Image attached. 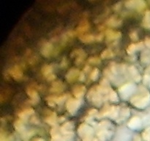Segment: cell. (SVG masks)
I'll use <instances>...</instances> for the list:
<instances>
[{"label":"cell","instance_id":"cell-16","mask_svg":"<svg viewBox=\"0 0 150 141\" xmlns=\"http://www.w3.org/2000/svg\"><path fill=\"white\" fill-rule=\"evenodd\" d=\"M53 51V45L50 42H45L42 43V47H41V54L44 57H48L51 54Z\"/></svg>","mask_w":150,"mask_h":141},{"label":"cell","instance_id":"cell-21","mask_svg":"<svg viewBox=\"0 0 150 141\" xmlns=\"http://www.w3.org/2000/svg\"><path fill=\"white\" fill-rule=\"evenodd\" d=\"M73 127H74V123L73 121L66 122L61 127V131L66 135H70V133L73 132Z\"/></svg>","mask_w":150,"mask_h":141},{"label":"cell","instance_id":"cell-29","mask_svg":"<svg viewBox=\"0 0 150 141\" xmlns=\"http://www.w3.org/2000/svg\"><path fill=\"white\" fill-rule=\"evenodd\" d=\"M142 24H143V26L145 28L150 29V11L146 12V15H145Z\"/></svg>","mask_w":150,"mask_h":141},{"label":"cell","instance_id":"cell-38","mask_svg":"<svg viewBox=\"0 0 150 141\" xmlns=\"http://www.w3.org/2000/svg\"><path fill=\"white\" fill-rule=\"evenodd\" d=\"M103 38V34H100V35H98V36H96V41H102Z\"/></svg>","mask_w":150,"mask_h":141},{"label":"cell","instance_id":"cell-24","mask_svg":"<svg viewBox=\"0 0 150 141\" xmlns=\"http://www.w3.org/2000/svg\"><path fill=\"white\" fill-rule=\"evenodd\" d=\"M58 118H57V114L55 113H51V114L48 116H47L46 118H45V122L48 123V124L51 125V126H56V124L57 123L58 121Z\"/></svg>","mask_w":150,"mask_h":141},{"label":"cell","instance_id":"cell-19","mask_svg":"<svg viewBox=\"0 0 150 141\" xmlns=\"http://www.w3.org/2000/svg\"><path fill=\"white\" fill-rule=\"evenodd\" d=\"M35 113V110L32 108H27L23 110V111L20 112V113H18V116L20 118V120H26L28 119V118L30 117L31 115Z\"/></svg>","mask_w":150,"mask_h":141},{"label":"cell","instance_id":"cell-7","mask_svg":"<svg viewBox=\"0 0 150 141\" xmlns=\"http://www.w3.org/2000/svg\"><path fill=\"white\" fill-rule=\"evenodd\" d=\"M68 95L67 94L65 95H60V96H56V95H51L46 98L47 101H48V105L51 106V107H54L56 104H61L62 103L64 102L66 99L67 98Z\"/></svg>","mask_w":150,"mask_h":141},{"label":"cell","instance_id":"cell-26","mask_svg":"<svg viewBox=\"0 0 150 141\" xmlns=\"http://www.w3.org/2000/svg\"><path fill=\"white\" fill-rule=\"evenodd\" d=\"M81 41L83 43H92L94 42L95 41H96V36L93 35H83L81 36H79Z\"/></svg>","mask_w":150,"mask_h":141},{"label":"cell","instance_id":"cell-10","mask_svg":"<svg viewBox=\"0 0 150 141\" xmlns=\"http://www.w3.org/2000/svg\"><path fill=\"white\" fill-rule=\"evenodd\" d=\"M9 73L15 80L18 81L23 79V71L21 69V68L18 66H15L10 68V69L9 70Z\"/></svg>","mask_w":150,"mask_h":141},{"label":"cell","instance_id":"cell-36","mask_svg":"<svg viewBox=\"0 0 150 141\" xmlns=\"http://www.w3.org/2000/svg\"><path fill=\"white\" fill-rule=\"evenodd\" d=\"M98 111L97 110H95V109H92V110H90L88 112V115H89V117L91 118L94 117V116H95L96 115H98Z\"/></svg>","mask_w":150,"mask_h":141},{"label":"cell","instance_id":"cell-1","mask_svg":"<svg viewBox=\"0 0 150 141\" xmlns=\"http://www.w3.org/2000/svg\"><path fill=\"white\" fill-rule=\"evenodd\" d=\"M103 95L98 89V87L95 86L91 88L89 90L87 98L94 105L96 106V107H100V106H101L103 101Z\"/></svg>","mask_w":150,"mask_h":141},{"label":"cell","instance_id":"cell-35","mask_svg":"<svg viewBox=\"0 0 150 141\" xmlns=\"http://www.w3.org/2000/svg\"><path fill=\"white\" fill-rule=\"evenodd\" d=\"M130 38L133 41H137L138 39H139L137 32H136V30L132 31V32L130 33Z\"/></svg>","mask_w":150,"mask_h":141},{"label":"cell","instance_id":"cell-17","mask_svg":"<svg viewBox=\"0 0 150 141\" xmlns=\"http://www.w3.org/2000/svg\"><path fill=\"white\" fill-rule=\"evenodd\" d=\"M144 47V43L143 42H137L134 43H131L130 45L128 46L127 48V52L129 54H133L135 52H136L139 50L142 49Z\"/></svg>","mask_w":150,"mask_h":141},{"label":"cell","instance_id":"cell-2","mask_svg":"<svg viewBox=\"0 0 150 141\" xmlns=\"http://www.w3.org/2000/svg\"><path fill=\"white\" fill-rule=\"evenodd\" d=\"M136 90V86L133 83H126L119 88L118 91L120 96L124 100H127Z\"/></svg>","mask_w":150,"mask_h":141},{"label":"cell","instance_id":"cell-25","mask_svg":"<svg viewBox=\"0 0 150 141\" xmlns=\"http://www.w3.org/2000/svg\"><path fill=\"white\" fill-rule=\"evenodd\" d=\"M122 23V20L116 19V18L114 17L110 18V19L107 21V24H108V26H113V27H117V26H121Z\"/></svg>","mask_w":150,"mask_h":141},{"label":"cell","instance_id":"cell-8","mask_svg":"<svg viewBox=\"0 0 150 141\" xmlns=\"http://www.w3.org/2000/svg\"><path fill=\"white\" fill-rule=\"evenodd\" d=\"M125 5L129 9H133L138 11L142 10L145 7V2L143 1H139V0H130V1H127L125 3Z\"/></svg>","mask_w":150,"mask_h":141},{"label":"cell","instance_id":"cell-37","mask_svg":"<svg viewBox=\"0 0 150 141\" xmlns=\"http://www.w3.org/2000/svg\"><path fill=\"white\" fill-rule=\"evenodd\" d=\"M79 80L80 81H83L84 80L85 77H84V73L83 72H81L80 75H79Z\"/></svg>","mask_w":150,"mask_h":141},{"label":"cell","instance_id":"cell-4","mask_svg":"<svg viewBox=\"0 0 150 141\" xmlns=\"http://www.w3.org/2000/svg\"><path fill=\"white\" fill-rule=\"evenodd\" d=\"M82 101L81 99L78 98H70L66 102V108L70 115H74L77 113L78 110L81 107Z\"/></svg>","mask_w":150,"mask_h":141},{"label":"cell","instance_id":"cell-18","mask_svg":"<svg viewBox=\"0 0 150 141\" xmlns=\"http://www.w3.org/2000/svg\"><path fill=\"white\" fill-rule=\"evenodd\" d=\"M127 125H128L129 128H130V129H137L142 126V120L138 116H134V117L130 119Z\"/></svg>","mask_w":150,"mask_h":141},{"label":"cell","instance_id":"cell-39","mask_svg":"<svg viewBox=\"0 0 150 141\" xmlns=\"http://www.w3.org/2000/svg\"><path fill=\"white\" fill-rule=\"evenodd\" d=\"M145 43L148 47H150V38H146L145 39Z\"/></svg>","mask_w":150,"mask_h":141},{"label":"cell","instance_id":"cell-31","mask_svg":"<svg viewBox=\"0 0 150 141\" xmlns=\"http://www.w3.org/2000/svg\"><path fill=\"white\" fill-rule=\"evenodd\" d=\"M150 52L149 51H144L141 55V60L144 63H148L150 62Z\"/></svg>","mask_w":150,"mask_h":141},{"label":"cell","instance_id":"cell-33","mask_svg":"<svg viewBox=\"0 0 150 141\" xmlns=\"http://www.w3.org/2000/svg\"><path fill=\"white\" fill-rule=\"evenodd\" d=\"M129 116H130V110L127 108V107H125L120 113V119L121 120H125V119H126V118L129 117Z\"/></svg>","mask_w":150,"mask_h":141},{"label":"cell","instance_id":"cell-9","mask_svg":"<svg viewBox=\"0 0 150 141\" xmlns=\"http://www.w3.org/2000/svg\"><path fill=\"white\" fill-rule=\"evenodd\" d=\"M71 57H76V65H80L84 60L85 57H86V54L83 49L81 48H78V49L74 50L73 52L71 53Z\"/></svg>","mask_w":150,"mask_h":141},{"label":"cell","instance_id":"cell-14","mask_svg":"<svg viewBox=\"0 0 150 141\" xmlns=\"http://www.w3.org/2000/svg\"><path fill=\"white\" fill-rule=\"evenodd\" d=\"M92 129L87 124V123H81V124L79 126V129H78V132H79V135L81 136H83V135H86V136H89L90 135L92 134Z\"/></svg>","mask_w":150,"mask_h":141},{"label":"cell","instance_id":"cell-6","mask_svg":"<svg viewBox=\"0 0 150 141\" xmlns=\"http://www.w3.org/2000/svg\"><path fill=\"white\" fill-rule=\"evenodd\" d=\"M41 73L48 81H53L56 78L55 74L54 73V68L51 65H45L42 66Z\"/></svg>","mask_w":150,"mask_h":141},{"label":"cell","instance_id":"cell-23","mask_svg":"<svg viewBox=\"0 0 150 141\" xmlns=\"http://www.w3.org/2000/svg\"><path fill=\"white\" fill-rule=\"evenodd\" d=\"M128 72L130 74V76L133 77V79H134L136 82H139L141 80V76L139 74V71H138L137 68H136L135 66H131L128 68Z\"/></svg>","mask_w":150,"mask_h":141},{"label":"cell","instance_id":"cell-3","mask_svg":"<svg viewBox=\"0 0 150 141\" xmlns=\"http://www.w3.org/2000/svg\"><path fill=\"white\" fill-rule=\"evenodd\" d=\"M149 95H136L130 99V103L137 108L144 109L149 104Z\"/></svg>","mask_w":150,"mask_h":141},{"label":"cell","instance_id":"cell-34","mask_svg":"<svg viewBox=\"0 0 150 141\" xmlns=\"http://www.w3.org/2000/svg\"><path fill=\"white\" fill-rule=\"evenodd\" d=\"M88 62L91 64H94V65H98L100 63V58L97 57H91L88 59Z\"/></svg>","mask_w":150,"mask_h":141},{"label":"cell","instance_id":"cell-27","mask_svg":"<svg viewBox=\"0 0 150 141\" xmlns=\"http://www.w3.org/2000/svg\"><path fill=\"white\" fill-rule=\"evenodd\" d=\"M100 57L102 59H110L114 57V53L110 48H106L101 52Z\"/></svg>","mask_w":150,"mask_h":141},{"label":"cell","instance_id":"cell-11","mask_svg":"<svg viewBox=\"0 0 150 141\" xmlns=\"http://www.w3.org/2000/svg\"><path fill=\"white\" fill-rule=\"evenodd\" d=\"M80 73L81 72L76 68L70 69L65 75L66 80L68 82H73L78 77H79Z\"/></svg>","mask_w":150,"mask_h":141},{"label":"cell","instance_id":"cell-13","mask_svg":"<svg viewBox=\"0 0 150 141\" xmlns=\"http://www.w3.org/2000/svg\"><path fill=\"white\" fill-rule=\"evenodd\" d=\"M86 88L84 85H76L73 90V93L75 95V97H76V98L78 99H81L82 97L84 95V94L86 93Z\"/></svg>","mask_w":150,"mask_h":141},{"label":"cell","instance_id":"cell-32","mask_svg":"<svg viewBox=\"0 0 150 141\" xmlns=\"http://www.w3.org/2000/svg\"><path fill=\"white\" fill-rule=\"evenodd\" d=\"M99 75H100L99 69L95 68H94V70L91 72L90 79H92V81H96L97 79H98V77H99Z\"/></svg>","mask_w":150,"mask_h":141},{"label":"cell","instance_id":"cell-30","mask_svg":"<svg viewBox=\"0 0 150 141\" xmlns=\"http://www.w3.org/2000/svg\"><path fill=\"white\" fill-rule=\"evenodd\" d=\"M108 98H109L110 101L112 102H118L119 101V97L117 95V93L112 89H111L109 93H108Z\"/></svg>","mask_w":150,"mask_h":141},{"label":"cell","instance_id":"cell-20","mask_svg":"<svg viewBox=\"0 0 150 141\" xmlns=\"http://www.w3.org/2000/svg\"><path fill=\"white\" fill-rule=\"evenodd\" d=\"M89 27V25L87 21L82 22L81 24L79 25V26L76 28V30L74 31V34L75 35L76 34V35H80V36H81V35H83V34L85 32H86V31L88 30Z\"/></svg>","mask_w":150,"mask_h":141},{"label":"cell","instance_id":"cell-5","mask_svg":"<svg viewBox=\"0 0 150 141\" xmlns=\"http://www.w3.org/2000/svg\"><path fill=\"white\" fill-rule=\"evenodd\" d=\"M120 113V107L117 106H111V107H107L104 110L100 113V116L103 117H109L111 119L117 118Z\"/></svg>","mask_w":150,"mask_h":141},{"label":"cell","instance_id":"cell-15","mask_svg":"<svg viewBox=\"0 0 150 141\" xmlns=\"http://www.w3.org/2000/svg\"><path fill=\"white\" fill-rule=\"evenodd\" d=\"M122 33L118 31H114L112 29H107L105 32V37L107 41H112L115 40H118L121 38Z\"/></svg>","mask_w":150,"mask_h":141},{"label":"cell","instance_id":"cell-28","mask_svg":"<svg viewBox=\"0 0 150 141\" xmlns=\"http://www.w3.org/2000/svg\"><path fill=\"white\" fill-rule=\"evenodd\" d=\"M14 127L18 132H25V126L23 120H16L14 122Z\"/></svg>","mask_w":150,"mask_h":141},{"label":"cell","instance_id":"cell-40","mask_svg":"<svg viewBox=\"0 0 150 141\" xmlns=\"http://www.w3.org/2000/svg\"><path fill=\"white\" fill-rule=\"evenodd\" d=\"M37 141H43V140H42V139H38V140H37Z\"/></svg>","mask_w":150,"mask_h":141},{"label":"cell","instance_id":"cell-12","mask_svg":"<svg viewBox=\"0 0 150 141\" xmlns=\"http://www.w3.org/2000/svg\"><path fill=\"white\" fill-rule=\"evenodd\" d=\"M28 96L30 98V101L34 104H36L39 102L40 101V95L35 90L34 88H29L26 90Z\"/></svg>","mask_w":150,"mask_h":141},{"label":"cell","instance_id":"cell-22","mask_svg":"<svg viewBox=\"0 0 150 141\" xmlns=\"http://www.w3.org/2000/svg\"><path fill=\"white\" fill-rule=\"evenodd\" d=\"M64 89V85L61 81H57V82H53L52 85H51V92L54 93H60L63 91Z\"/></svg>","mask_w":150,"mask_h":141}]
</instances>
